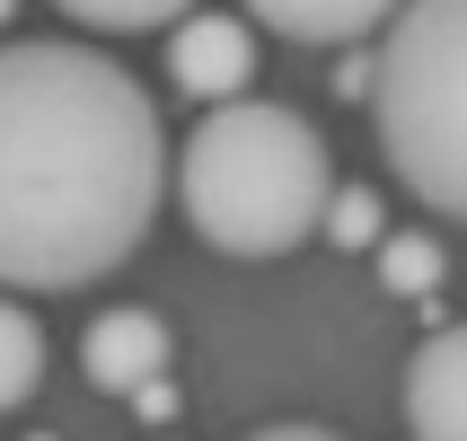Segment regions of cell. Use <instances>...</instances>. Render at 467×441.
<instances>
[{
  "instance_id": "1",
  "label": "cell",
  "mask_w": 467,
  "mask_h": 441,
  "mask_svg": "<svg viewBox=\"0 0 467 441\" xmlns=\"http://www.w3.org/2000/svg\"><path fill=\"white\" fill-rule=\"evenodd\" d=\"M150 89L98 45H0V291L98 283L150 238L168 194Z\"/></svg>"
},
{
  "instance_id": "2",
  "label": "cell",
  "mask_w": 467,
  "mask_h": 441,
  "mask_svg": "<svg viewBox=\"0 0 467 441\" xmlns=\"http://www.w3.org/2000/svg\"><path fill=\"white\" fill-rule=\"evenodd\" d=\"M177 204L185 221L230 247V257H283L309 230H327L336 204V159L309 115L291 106H212L177 151Z\"/></svg>"
},
{
  "instance_id": "3",
  "label": "cell",
  "mask_w": 467,
  "mask_h": 441,
  "mask_svg": "<svg viewBox=\"0 0 467 441\" xmlns=\"http://www.w3.org/2000/svg\"><path fill=\"white\" fill-rule=\"evenodd\" d=\"M379 151L432 212L467 221V0H406L379 36Z\"/></svg>"
},
{
  "instance_id": "4",
  "label": "cell",
  "mask_w": 467,
  "mask_h": 441,
  "mask_svg": "<svg viewBox=\"0 0 467 441\" xmlns=\"http://www.w3.org/2000/svg\"><path fill=\"white\" fill-rule=\"evenodd\" d=\"M168 79H177L194 106H238L247 79H256V36H247V18L194 9V18L168 36Z\"/></svg>"
},
{
  "instance_id": "5",
  "label": "cell",
  "mask_w": 467,
  "mask_h": 441,
  "mask_svg": "<svg viewBox=\"0 0 467 441\" xmlns=\"http://www.w3.org/2000/svg\"><path fill=\"white\" fill-rule=\"evenodd\" d=\"M168 353H177V336H168V318L141 310V300L88 318V336H79V371H88L98 389H115V397H141L159 371H168Z\"/></svg>"
},
{
  "instance_id": "6",
  "label": "cell",
  "mask_w": 467,
  "mask_h": 441,
  "mask_svg": "<svg viewBox=\"0 0 467 441\" xmlns=\"http://www.w3.org/2000/svg\"><path fill=\"white\" fill-rule=\"evenodd\" d=\"M406 424H415V441H467V327H441V336L415 344Z\"/></svg>"
},
{
  "instance_id": "7",
  "label": "cell",
  "mask_w": 467,
  "mask_h": 441,
  "mask_svg": "<svg viewBox=\"0 0 467 441\" xmlns=\"http://www.w3.org/2000/svg\"><path fill=\"white\" fill-rule=\"evenodd\" d=\"M406 0H247V18H265L274 36H300V45H362L379 26H397Z\"/></svg>"
},
{
  "instance_id": "8",
  "label": "cell",
  "mask_w": 467,
  "mask_h": 441,
  "mask_svg": "<svg viewBox=\"0 0 467 441\" xmlns=\"http://www.w3.org/2000/svg\"><path fill=\"white\" fill-rule=\"evenodd\" d=\"M36 380H45V327H36L18 300H0V415L26 406Z\"/></svg>"
},
{
  "instance_id": "9",
  "label": "cell",
  "mask_w": 467,
  "mask_h": 441,
  "mask_svg": "<svg viewBox=\"0 0 467 441\" xmlns=\"http://www.w3.org/2000/svg\"><path fill=\"white\" fill-rule=\"evenodd\" d=\"M62 18L98 26V36H141V26H185L194 0H53Z\"/></svg>"
},
{
  "instance_id": "10",
  "label": "cell",
  "mask_w": 467,
  "mask_h": 441,
  "mask_svg": "<svg viewBox=\"0 0 467 441\" xmlns=\"http://www.w3.org/2000/svg\"><path fill=\"white\" fill-rule=\"evenodd\" d=\"M379 283L389 291H441V247L432 238H379Z\"/></svg>"
},
{
  "instance_id": "11",
  "label": "cell",
  "mask_w": 467,
  "mask_h": 441,
  "mask_svg": "<svg viewBox=\"0 0 467 441\" xmlns=\"http://www.w3.org/2000/svg\"><path fill=\"white\" fill-rule=\"evenodd\" d=\"M327 238H336V247H379V194H370V185H336Z\"/></svg>"
},
{
  "instance_id": "12",
  "label": "cell",
  "mask_w": 467,
  "mask_h": 441,
  "mask_svg": "<svg viewBox=\"0 0 467 441\" xmlns=\"http://www.w3.org/2000/svg\"><path fill=\"white\" fill-rule=\"evenodd\" d=\"M132 406H141V415H150V424H168V415H177V389H168V380H150V389L132 397Z\"/></svg>"
},
{
  "instance_id": "13",
  "label": "cell",
  "mask_w": 467,
  "mask_h": 441,
  "mask_svg": "<svg viewBox=\"0 0 467 441\" xmlns=\"http://www.w3.org/2000/svg\"><path fill=\"white\" fill-rule=\"evenodd\" d=\"M247 441H336V433H317V424H274V433H247Z\"/></svg>"
},
{
  "instance_id": "14",
  "label": "cell",
  "mask_w": 467,
  "mask_h": 441,
  "mask_svg": "<svg viewBox=\"0 0 467 441\" xmlns=\"http://www.w3.org/2000/svg\"><path fill=\"white\" fill-rule=\"evenodd\" d=\"M9 9H18V0H0V18H9Z\"/></svg>"
},
{
  "instance_id": "15",
  "label": "cell",
  "mask_w": 467,
  "mask_h": 441,
  "mask_svg": "<svg viewBox=\"0 0 467 441\" xmlns=\"http://www.w3.org/2000/svg\"><path fill=\"white\" fill-rule=\"evenodd\" d=\"M26 441H53V433H26Z\"/></svg>"
}]
</instances>
